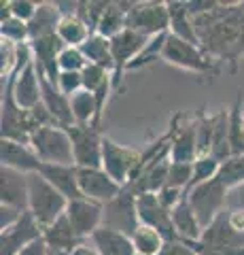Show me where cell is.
<instances>
[{
	"instance_id": "obj_24",
	"label": "cell",
	"mask_w": 244,
	"mask_h": 255,
	"mask_svg": "<svg viewBox=\"0 0 244 255\" xmlns=\"http://www.w3.org/2000/svg\"><path fill=\"white\" fill-rule=\"evenodd\" d=\"M168 13H170V30H168L170 34L183 38L187 43L200 45L198 32H195V21L193 15L187 9V2H183V0H168Z\"/></svg>"
},
{
	"instance_id": "obj_28",
	"label": "cell",
	"mask_w": 244,
	"mask_h": 255,
	"mask_svg": "<svg viewBox=\"0 0 244 255\" xmlns=\"http://www.w3.org/2000/svg\"><path fill=\"white\" fill-rule=\"evenodd\" d=\"M62 15L58 11L56 2H41L38 11L34 15V19L28 23L30 28V41L34 38H43V36H51L58 34V26H60Z\"/></svg>"
},
{
	"instance_id": "obj_43",
	"label": "cell",
	"mask_w": 244,
	"mask_h": 255,
	"mask_svg": "<svg viewBox=\"0 0 244 255\" xmlns=\"http://www.w3.org/2000/svg\"><path fill=\"white\" fill-rule=\"evenodd\" d=\"M58 90L64 94L66 98H73L75 94L83 90V75L81 73H62L58 79Z\"/></svg>"
},
{
	"instance_id": "obj_34",
	"label": "cell",
	"mask_w": 244,
	"mask_h": 255,
	"mask_svg": "<svg viewBox=\"0 0 244 255\" xmlns=\"http://www.w3.org/2000/svg\"><path fill=\"white\" fill-rule=\"evenodd\" d=\"M217 179L227 189H236L244 185V155H232L230 159H225L221 168H219Z\"/></svg>"
},
{
	"instance_id": "obj_41",
	"label": "cell",
	"mask_w": 244,
	"mask_h": 255,
	"mask_svg": "<svg viewBox=\"0 0 244 255\" xmlns=\"http://www.w3.org/2000/svg\"><path fill=\"white\" fill-rule=\"evenodd\" d=\"M193 179V164H180V162H170L168 170V185L187 191Z\"/></svg>"
},
{
	"instance_id": "obj_6",
	"label": "cell",
	"mask_w": 244,
	"mask_h": 255,
	"mask_svg": "<svg viewBox=\"0 0 244 255\" xmlns=\"http://www.w3.org/2000/svg\"><path fill=\"white\" fill-rule=\"evenodd\" d=\"M227 196H230V189L223 187V183L219 179H210L206 183H200V185L187 189V198L204 230L227 209Z\"/></svg>"
},
{
	"instance_id": "obj_39",
	"label": "cell",
	"mask_w": 244,
	"mask_h": 255,
	"mask_svg": "<svg viewBox=\"0 0 244 255\" xmlns=\"http://www.w3.org/2000/svg\"><path fill=\"white\" fill-rule=\"evenodd\" d=\"M81 75H83V90H87L91 94H96L100 87H104L106 83L113 81V73H108L106 68L98 66V64H87Z\"/></svg>"
},
{
	"instance_id": "obj_15",
	"label": "cell",
	"mask_w": 244,
	"mask_h": 255,
	"mask_svg": "<svg viewBox=\"0 0 244 255\" xmlns=\"http://www.w3.org/2000/svg\"><path fill=\"white\" fill-rule=\"evenodd\" d=\"M64 43L58 34L51 36H43V38H34L30 41V49L34 55V66L38 70V75L45 77L49 83L58 85V79L62 75L60 70V53L64 51Z\"/></svg>"
},
{
	"instance_id": "obj_18",
	"label": "cell",
	"mask_w": 244,
	"mask_h": 255,
	"mask_svg": "<svg viewBox=\"0 0 244 255\" xmlns=\"http://www.w3.org/2000/svg\"><path fill=\"white\" fill-rule=\"evenodd\" d=\"M0 204L28 211V174L0 166Z\"/></svg>"
},
{
	"instance_id": "obj_35",
	"label": "cell",
	"mask_w": 244,
	"mask_h": 255,
	"mask_svg": "<svg viewBox=\"0 0 244 255\" xmlns=\"http://www.w3.org/2000/svg\"><path fill=\"white\" fill-rule=\"evenodd\" d=\"M166 38H168V32L166 34H157V36H151L149 43L145 45V49L138 53V58L134 60L128 70H138V68H145L149 64H153L157 58L162 60V53H163V47H166Z\"/></svg>"
},
{
	"instance_id": "obj_10",
	"label": "cell",
	"mask_w": 244,
	"mask_h": 255,
	"mask_svg": "<svg viewBox=\"0 0 244 255\" xmlns=\"http://www.w3.org/2000/svg\"><path fill=\"white\" fill-rule=\"evenodd\" d=\"M151 36H145L140 32H134L130 28H125L121 34H117L111 38V51L115 60V73H113V87L115 92L121 87L123 73L128 70V66L138 58V53L145 49V45L149 43Z\"/></svg>"
},
{
	"instance_id": "obj_2",
	"label": "cell",
	"mask_w": 244,
	"mask_h": 255,
	"mask_svg": "<svg viewBox=\"0 0 244 255\" xmlns=\"http://www.w3.org/2000/svg\"><path fill=\"white\" fill-rule=\"evenodd\" d=\"M189 245L200 255H242L244 234L232 226L230 211L225 209L204 230V234L198 243H189Z\"/></svg>"
},
{
	"instance_id": "obj_16",
	"label": "cell",
	"mask_w": 244,
	"mask_h": 255,
	"mask_svg": "<svg viewBox=\"0 0 244 255\" xmlns=\"http://www.w3.org/2000/svg\"><path fill=\"white\" fill-rule=\"evenodd\" d=\"M38 238H43L41 223L34 219L32 213L26 211L13 228L0 232V255H17L21 249H26Z\"/></svg>"
},
{
	"instance_id": "obj_29",
	"label": "cell",
	"mask_w": 244,
	"mask_h": 255,
	"mask_svg": "<svg viewBox=\"0 0 244 255\" xmlns=\"http://www.w3.org/2000/svg\"><path fill=\"white\" fill-rule=\"evenodd\" d=\"M81 51L89 64H98V66L106 68L108 73H115V60H113L111 41H108V38L98 34V32H93L87 41L81 45Z\"/></svg>"
},
{
	"instance_id": "obj_11",
	"label": "cell",
	"mask_w": 244,
	"mask_h": 255,
	"mask_svg": "<svg viewBox=\"0 0 244 255\" xmlns=\"http://www.w3.org/2000/svg\"><path fill=\"white\" fill-rule=\"evenodd\" d=\"M66 217L77 236L85 243L104 226V204L87 200V198H79V200L68 202Z\"/></svg>"
},
{
	"instance_id": "obj_44",
	"label": "cell",
	"mask_w": 244,
	"mask_h": 255,
	"mask_svg": "<svg viewBox=\"0 0 244 255\" xmlns=\"http://www.w3.org/2000/svg\"><path fill=\"white\" fill-rule=\"evenodd\" d=\"M185 194L187 191H183V189H176V187H170V185H166L163 187L160 194H157V198H160V202L163 204V209H168L170 213H172V209L183 200L185 198Z\"/></svg>"
},
{
	"instance_id": "obj_14",
	"label": "cell",
	"mask_w": 244,
	"mask_h": 255,
	"mask_svg": "<svg viewBox=\"0 0 244 255\" xmlns=\"http://www.w3.org/2000/svg\"><path fill=\"white\" fill-rule=\"evenodd\" d=\"M79 187L83 198L100 204H108L123 191L104 168H79Z\"/></svg>"
},
{
	"instance_id": "obj_48",
	"label": "cell",
	"mask_w": 244,
	"mask_h": 255,
	"mask_svg": "<svg viewBox=\"0 0 244 255\" xmlns=\"http://www.w3.org/2000/svg\"><path fill=\"white\" fill-rule=\"evenodd\" d=\"M227 211H244V185L230 189V196H227Z\"/></svg>"
},
{
	"instance_id": "obj_7",
	"label": "cell",
	"mask_w": 244,
	"mask_h": 255,
	"mask_svg": "<svg viewBox=\"0 0 244 255\" xmlns=\"http://www.w3.org/2000/svg\"><path fill=\"white\" fill-rule=\"evenodd\" d=\"M128 28L145 36L166 34L170 30L168 2H157V0L132 2V9L128 11Z\"/></svg>"
},
{
	"instance_id": "obj_1",
	"label": "cell",
	"mask_w": 244,
	"mask_h": 255,
	"mask_svg": "<svg viewBox=\"0 0 244 255\" xmlns=\"http://www.w3.org/2000/svg\"><path fill=\"white\" fill-rule=\"evenodd\" d=\"M68 200L47 181L43 174H28V211L41 223V228H49L62 215H66Z\"/></svg>"
},
{
	"instance_id": "obj_21",
	"label": "cell",
	"mask_w": 244,
	"mask_h": 255,
	"mask_svg": "<svg viewBox=\"0 0 244 255\" xmlns=\"http://www.w3.org/2000/svg\"><path fill=\"white\" fill-rule=\"evenodd\" d=\"M200 157L198 147V128L195 119L187 126H174V134L170 140V162L193 164Z\"/></svg>"
},
{
	"instance_id": "obj_42",
	"label": "cell",
	"mask_w": 244,
	"mask_h": 255,
	"mask_svg": "<svg viewBox=\"0 0 244 255\" xmlns=\"http://www.w3.org/2000/svg\"><path fill=\"white\" fill-rule=\"evenodd\" d=\"M38 4L41 2H32V0H9L11 15L15 19H21L26 23H30L34 19V15L38 11Z\"/></svg>"
},
{
	"instance_id": "obj_8",
	"label": "cell",
	"mask_w": 244,
	"mask_h": 255,
	"mask_svg": "<svg viewBox=\"0 0 244 255\" xmlns=\"http://www.w3.org/2000/svg\"><path fill=\"white\" fill-rule=\"evenodd\" d=\"M66 132L73 140V153L77 168H102V140L104 134L96 126H68Z\"/></svg>"
},
{
	"instance_id": "obj_12",
	"label": "cell",
	"mask_w": 244,
	"mask_h": 255,
	"mask_svg": "<svg viewBox=\"0 0 244 255\" xmlns=\"http://www.w3.org/2000/svg\"><path fill=\"white\" fill-rule=\"evenodd\" d=\"M104 226L117 230L121 234L132 236L140 226L138 219V209H136V196L123 187L119 196L104 204Z\"/></svg>"
},
{
	"instance_id": "obj_13",
	"label": "cell",
	"mask_w": 244,
	"mask_h": 255,
	"mask_svg": "<svg viewBox=\"0 0 244 255\" xmlns=\"http://www.w3.org/2000/svg\"><path fill=\"white\" fill-rule=\"evenodd\" d=\"M136 209H138V219L145 226L157 230L163 241L172 243V241H180L176 236L174 223H172V215L168 209H163V204L160 202L157 194H140L136 196Z\"/></svg>"
},
{
	"instance_id": "obj_36",
	"label": "cell",
	"mask_w": 244,
	"mask_h": 255,
	"mask_svg": "<svg viewBox=\"0 0 244 255\" xmlns=\"http://www.w3.org/2000/svg\"><path fill=\"white\" fill-rule=\"evenodd\" d=\"M219 168H221V162L215 159L212 155H202L193 162V179H191V185L189 189L200 185V183H206L210 179H217L219 174Z\"/></svg>"
},
{
	"instance_id": "obj_50",
	"label": "cell",
	"mask_w": 244,
	"mask_h": 255,
	"mask_svg": "<svg viewBox=\"0 0 244 255\" xmlns=\"http://www.w3.org/2000/svg\"><path fill=\"white\" fill-rule=\"evenodd\" d=\"M70 255H100V253H98V249H96V247H93V245H89L87 241H85V243H81V245H79L77 249H75L73 253H70Z\"/></svg>"
},
{
	"instance_id": "obj_45",
	"label": "cell",
	"mask_w": 244,
	"mask_h": 255,
	"mask_svg": "<svg viewBox=\"0 0 244 255\" xmlns=\"http://www.w3.org/2000/svg\"><path fill=\"white\" fill-rule=\"evenodd\" d=\"M23 213H26V211H19V209H13V206L0 204V232L13 228L15 223L23 217Z\"/></svg>"
},
{
	"instance_id": "obj_22",
	"label": "cell",
	"mask_w": 244,
	"mask_h": 255,
	"mask_svg": "<svg viewBox=\"0 0 244 255\" xmlns=\"http://www.w3.org/2000/svg\"><path fill=\"white\" fill-rule=\"evenodd\" d=\"M172 223H174V230H176V236L185 243H198L202 234H204V228L195 215L191 202L185 194V198L180 200L174 209H172Z\"/></svg>"
},
{
	"instance_id": "obj_3",
	"label": "cell",
	"mask_w": 244,
	"mask_h": 255,
	"mask_svg": "<svg viewBox=\"0 0 244 255\" xmlns=\"http://www.w3.org/2000/svg\"><path fill=\"white\" fill-rule=\"evenodd\" d=\"M162 60L170 64V66L183 68V70H191L195 75H219V66L217 60L202 49L200 45L187 43L183 38H176L168 32L166 38V47H163Z\"/></svg>"
},
{
	"instance_id": "obj_4",
	"label": "cell",
	"mask_w": 244,
	"mask_h": 255,
	"mask_svg": "<svg viewBox=\"0 0 244 255\" xmlns=\"http://www.w3.org/2000/svg\"><path fill=\"white\" fill-rule=\"evenodd\" d=\"M30 147L34 149L43 164H66L75 166V153H73V140L66 128L62 126H49L38 128L30 136Z\"/></svg>"
},
{
	"instance_id": "obj_26",
	"label": "cell",
	"mask_w": 244,
	"mask_h": 255,
	"mask_svg": "<svg viewBox=\"0 0 244 255\" xmlns=\"http://www.w3.org/2000/svg\"><path fill=\"white\" fill-rule=\"evenodd\" d=\"M41 87H43V105L49 109V113L56 117V122L62 128L75 126L73 109H70V98H66V96L58 90V85L49 83L45 77H41Z\"/></svg>"
},
{
	"instance_id": "obj_51",
	"label": "cell",
	"mask_w": 244,
	"mask_h": 255,
	"mask_svg": "<svg viewBox=\"0 0 244 255\" xmlns=\"http://www.w3.org/2000/svg\"><path fill=\"white\" fill-rule=\"evenodd\" d=\"M49 255H70V253H60V251H49Z\"/></svg>"
},
{
	"instance_id": "obj_9",
	"label": "cell",
	"mask_w": 244,
	"mask_h": 255,
	"mask_svg": "<svg viewBox=\"0 0 244 255\" xmlns=\"http://www.w3.org/2000/svg\"><path fill=\"white\" fill-rule=\"evenodd\" d=\"M0 128H2V138L17 140L23 145H30V136H32V132H36L30 111L21 109L15 102L9 83H2V119H0Z\"/></svg>"
},
{
	"instance_id": "obj_32",
	"label": "cell",
	"mask_w": 244,
	"mask_h": 255,
	"mask_svg": "<svg viewBox=\"0 0 244 255\" xmlns=\"http://www.w3.org/2000/svg\"><path fill=\"white\" fill-rule=\"evenodd\" d=\"M70 109H73L75 124L81 126H98V105H96V96L87 90H81L70 98Z\"/></svg>"
},
{
	"instance_id": "obj_40",
	"label": "cell",
	"mask_w": 244,
	"mask_h": 255,
	"mask_svg": "<svg viewBox=\"0 0 244 255\" xmlns=\"http://www.w3.org/2000/svg\"><path fill=\"white\" fill-rule=\"evenodd\" d=\"M87 58L83 55L81 47H64V51L60 53V70L62 73H83V68L87 66Z\"/></svg>"
},
{
	"instance_id": "obj_23",
	"label": "cell",
	"mask_w": 244,
	"mask_h": 255,
	"mask_svg": "<svg viewBox=\"0 0 244 255\" xmlns=\"http://www.w3.org/2000/svg\"><path fill=\"white\" fill-rule=\"evenodd\" d=\"M43 241L49 247V251H60V253H73L83 243L77 236L73 226H70L66 215H62L58 221H53L49 228L43 230Z\"/></svg>"
},
{
	"instance_id": "obj_17",
	"label": "cell",
	"mask_w": 244,
	"mask_h": 255,
	"mask_svg": "<svg viewBox=\"0 0 244 255\" xmlns=\"http://www.w3.org/2000/svg\"><path fill=\"white\" fill-rule=\"evenodd\" d=\"M2 83H9L11 85L13 98H15V102H17L21 109L32 111L34 107H38L43 102L41 77H38V70L34 66V60L30 62L26 68H21L19 73H15L13 77H9Z\"/></svg>"
},
{
	"instance_id": "obj_37",
	"label": "cell",
	"mask_w": 244,
	"mask_h": 255,
	"mask_svg": "<svg viewBox=\"0 0 244 255\" xmlns=\"http://www.w3.org/2000/svg\"><path fill=\"white\" fill-rule=\"evenodd\" d=\"M0 34H2V41H9L13 45H23L30 43V28L26 21L9 17L4 21H0Z\"/></svg>"
},
{
	"instance_id": "obj_5",
	"label": "cell",
	"mask_w": 244,
	"mask_h": 255,
	"mask_svg": "<svg viewBox=\"0 0 244 255\" xmlns=\"http://www.w3.org/2000/svg\"><path fill=\"white\" fill-rule=\"evenodd\" d=\"M140 166H143V153L140 151L119 145L113 138L104 136V140H102V168L121 187H128L136 179Z\"/></svg>"
},
{
	"instance_id": "obj_52",
	"label": "cell",
	"mask_w": 244,
	"mask_h": 255,
	"mask_svg": "<svg viewBox=\"0 0 244 255\" xmlns=\"http://www.w3.org/2000/svg\"><path fill=\"white\" fill-rule=\"evenodd\" d=\"M242 255H244V251H242Z\"/></svg>"
},
{
	"instance_id": "obj_27",
	"label": "cell",
	"mask_w": 244,
	"mask_h": 255,
	"mask_svg": "<svg viewBox=\"0 0 244 255\" xmlns=\"http://www.w3.org/2000/svg\"><path fill=\"white\" fill-rule=\"evenodd\" d=\"M132 9V2H108L104 15H102V19L98 23V34H102L104 38H115L117 34H121V32L128 28V11Z\"/></svg>"
},
{
	"instance_id": "obj_49",
	"label": "cell",
	"mask_w": 244,
	"mask_h": 255,
	"mask_svg": "<svg viewBox=\"0 0 244 255\" xmlns=\"http://www.w3.org/2000/svg\"><path fill=\"white\" fill-rule=\"evenodd\" d=\"M17 255H49V247H47L43 238H38L32 245H28L26 249H21Z\"/></svg>"
},
{
	"instance_id": "obj_47",
	"label": "cell",
	"mask_w": 244,
	"mask_h": 255,
	"mask_svg": "<svg viewBox=\"0 0 244 255\" xmlns=\"http://www.w3.org/2000/svg\"><path fill=\"white\" fill-rule=\"evenodd\" d=\"M219 4L221 2H217V0H189L187 9H189V13H191L193 17H200V15H206L210 11H215Z\"/></svg>"
},
{
	"instance_id": "obj_25",
	"label": "cell",
	"mask_w": 244,
	"mask_h": 255,
	"mask_svg": "<svg viewBox=\"0 0 244 255\" xmlns=\"http://www.w3.org/2000/svg\"><path fill=\"white\" fill-rule=\"evenodd\" d=\"M89 241L98 249L100 255H136L132 236L121 234V232L111 230L106 226H102L98 232L89 238Z\"/></svg>"
},
{
	"instance_id": "obj_33",
	"label": "cell",
	"mask_w": 244,
	"mask_h": 255,
	"mask_svg": "<svg viewBox=\"0 0 244 255\" xmlns=\"http://www.w3.org/2000/svg\"><path fill=\"white\" fill-rule=\"evenodd\" d=\"M132 243L134 249H136V255H160L163 245H166L163 236L157 230L145 226V223H140L136 232L132 234Z\"/></svg>"
},
{
	"instance_id": "obj_20",
	"label": "cell",
	"mask_w": 244,
	"mask_h": 255,
	"mask_svg": "<svg viewBox=\"0 0 244 255\" xmlns=\"http://www.w3.org/2000/svg\"><path fill=\"white\" fill-rule=\"evenodd\" d=\"M38 174L51 183L68 202L83 198L81 187H79V168L77 166H66V164H41Z\"/></svg>"
},
{
	"instance_id": "obj_19",
	"label": "cell",
	"mask_w": 244,
	"mask_h": 255,
	"mask_svg": "<svg viewBox=\"0 0 244 255\" xmlns=\"http://www.w3.org/2000/svg\"><path fill=\"white\" fill-rule=\"evenodd\" d=\"M0 162H2V166H9V168H15L26 174L38 172L43 164L30 145H23V142L9 140V138L0 140Z\"/></svg>"
},
{
	"instance_id": "obj_46",
	"label": "cell",
	"mask_w": 244,
	"mask_h": 255,
	"mask_svg": "<svg viewBox=\"0 0 244 255\" xmlns=\"http://www.w3.org/2000/svg\"><path fill=\"white\" fill-rule=\"evenodd\" d=\"M160 255H200V253L185 241H172V243L163 245V249L160 251Z\"/></svg>"
},
{
	"instance_id": "obj_38",
	"label": "cell",
	"mask_w": 244,
	"mask_h": 255,
	"mask_svg": "<svg viewBox=\"0 0 244 255\" xmlns=\"http://www.w3.org/2000/svg\"><path fill=\"white\" fill-rule=\"evenodd\" d=\"M106 6H108V0H83V2H79L77 15L91 28V32H96Z\"/></svg>"
},
{
	"instance_id": "obj_30",
	"label": "cell",
	"mask_w": 244,
	"mask_h": 255,
	"mask_svg": "<svg viewBox=\"0 0 244 255\" xmlns=\"http://www.w3.org/2000/svg\"><path fill=\"white\" fill-rule=\"evenodd\" d=\"M244 94L238 90L232 109L227 111V128H230V145L232 155H244Z\"/></svg>"
},
{
	"instance_id": "obj_31",
	"label": "cell",
	"mask_w": 244,
	"mask_h": 255,
	"mask_svg": "<svg viewBox=\"0 0 244 255\" xmlns=\"http://www.w3.org/2000/svg\"><path fill=\"white\" fill-rule=\"evenodd\" d=\"M91 34H93L91 28L79 15H66V17L60 19L58 36L66 47H81Z\"/></svg>"
}]
</instances>
